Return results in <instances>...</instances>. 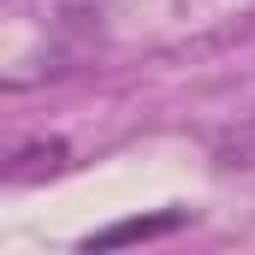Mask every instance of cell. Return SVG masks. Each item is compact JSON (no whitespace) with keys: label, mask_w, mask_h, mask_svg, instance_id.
<instances>
[{"label":"cell","mask_w":255,"mask_h":255,"mask_svg":"<svg viewBox=\"0 0 255 255\" xmlns=\"http://www.w3.org/2000/svg\"><path fill=\"white\" fill-rule=\"evenodd\" d=\"M60 166H65V142H30V148H18V160L6 166V178L24 184V178H36V172H60Z\"/></svg>","instance_id":"obj_2"},{"label":"cell","mask_w":255,"mask_h":255,"mask_svg":"<svg viewBox=\"0 0 255 255\" xmlns=\"http://www.w3.org/2000/svg\"><path fill=\"white\" fill-rule=\"evenodd\" d=\"M178 226H184V214H142V220H119V226H107V232H89V238H83V250L148 244V238H166V232H178Z\"/></svg>","instance_id":"obj_1"}]
</instances>
